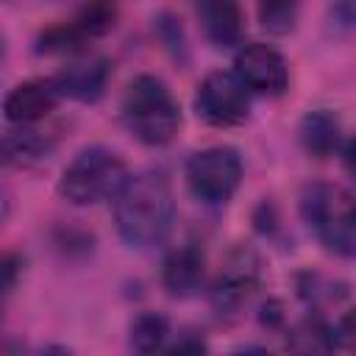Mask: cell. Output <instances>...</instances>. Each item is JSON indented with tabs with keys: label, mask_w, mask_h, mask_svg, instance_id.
Returning <instances> with one entry per match:
<instances>
[{
	"label": "cell",
	"mask_w": 356,
	"mask_h": 356,
	"mask_svg": "<svg viewBox=\"0 0 356 356\" xmlns=\"http://www.w3.org/2000/svg\"><path fill=\"white\" fill-rule=\"evenodd\" d=\"M108 75H111V64L103 56H78L53 75V83L61 97L95 103L106 92Z\"/></svg>",
	"instance_id": "cell-8"
},
{
	"label": "cell",
	"mask_w": 356,
	"mask_h": 356,
	"mask_svg": "<svg viewBox=\"0 0 356 356\" xmlns=\"http://www.w3.org/2000/svg\"><path fill=\"white\" fill-rule=\"evenodd\" d=\"M298 8H300V0H256L259 22L273 36H284L295 28Z\"/></svg>",
	"instance_id": "cell-17"
},
{
	"label": "cell",
	"mask_w": 356,
	"mask_h": 356,
	"mask_svg": "<svg viewBox=\"0 0 356 356\" xmlns=\"http://www.w3.org/2000/svg\"><path fill=\"white\" fill-rule=\"evenodd\" d=\"M175 220V200L170 181L159 170H142L128 175L125 186L114 197V222L120 236L131 248L161 245Z\"/></svg>",
	"instance_id": "cell-1"
},
{
	"label": "cell",
	"mask_w": 356,
	"mask_h": 356,
	"mask_svg": "<svg viewBox=\"0 0 356 356\" xmlns=\"http://www.w3.org/2000/svg\"><path fill=\"white\" fill-rule=\"evenodd\" d=\"M19 267H22V259H19L17 253H6V259H3V292H6V295L14 292Z\"/></svg>",
	"instance_id": "cell-19"
},
{
	"label": "cell",
	"mask_w": 356,
	"mask_h": 356,
	"mask_svg": "<svg viewBox=\"0 0 356 356\" xmlns=\"http://www.w3.org/2000/svg\"><path fill=\"white\" fill-rule=\"evenodd\" d=\"M300 142L306 147L309 156L314 159H328L331 153H337L342 147V131H339V120L325 111H309L300 122Z\"/></svg>",
	"instance_id": "cell-13"
},
{
	"label": "cell",
	"mask_w": 356,
	"mask_h": 356,
	"mask_svg": "<svg viewBox=\"0 0 356 356\" xmlns=\"http://www.w3.org/2000/svg\"><path fill=\"white\" fill-rule=\"evenodd\" d=\"M239 181H242V159L234 147L197 150L186 164L189 192L206 206L228 203L239 189Z\"/></svg>",
	"instance_id": "cell-5"
},
{
	"label": "cell",
	"mask_w": 356,
	"mask_h": 356,
	"mask_svg": "<svg viewBox=\"0 0 356 356\" xmlns=\"http://www.w3.org/2000/svg\"><path fill=\"white\" fill-rule=\"evenodd\" d=\"M331 348L353 350L356 353V309L345 312L339 317V323L331 328Z\"/></svg>",
	"instance_id": "cell-18"
},
{
	"label": "cell",
	"mask_w": 356,
	"mask_h": 356,
	"mask_svg": "<svg viewBox=\"0 0 356 356\" xmlns=\"http://www.w3.org/2000/svg\"><path fill=\"white\" fill-rule=\"evenodd\" d=\"M234 72L256 95L275 97V95H284V89L289 83V70H286L284 56L275 47L261 44V42H250L236 50Z\"/></svg>",
	"instance_id": "cell-7"
},
{
	"label": "cell",
	"mask_w": 356,
	"mask_h": 356,
	"mask_svg": "<svg viewBox=\"0 0 356 356\" xmlns=\"http://www.w3.org/2000/svg\"><path fill=\"white\" fill-rule=\"evenodd\" d=\"M203 275H206V259H203V250L195 245L175 248L161 264V281L167 292L175 298L195 295L203 284Z\"/></svg>",
	"instance_id": "cell-11"
},
{
	"label": "cell",
	"mask_w": 356,
	"mask_h": 356,
	"mask_svg": "<svg viewBox=\"0 0 356 356\" xmlns=\"http://www.w3.org/2000/svg\"><path fill=\"white\" fill-rule=\"evenodd\" d=\"M342 164H345L348 175L356 181V136H353V139H348V142L342 145Z\"/></svg>",
	"instance_id": "cell-21"
},
{
	"label": "cell",
	"mask_w": 356,
	"mask_h": 356,
	"mask_svg": "<svg viewBox=\"0 0 356 356\" xmlns=\"http://www.w3.org/2000/svg\"><path fill=\"white\" fill-rule=\"evenodd\" d=\"M61 100L53 78H36V81H25L19 86H14L6 100H3V111H6V120L14 122V125H33L39 120H44L56 103Z\"/></svg>",
	"instance_id": "cell-10"
},
{
	"label": "cell",
	"mask_w": 356,
	"mask_h": 356,
	"mask_svg": "<svg viewBox=\"0 0 356 356\" xmlns=\"http://www.w3.org/2000/svg\"><path fill=\"white\" fill-rule=\"evenodd\" d=\"M120 117L128 134L150 147L172 142L181 128V108L167 83L156 75H136L125 86Z\"/></svg>",
	"instance_id": "cell-2"
},
{
	"label": "cell",
	"mask_w": 356,
	"mask_h": 356,
	"mask_svg": "<svg viewBox=\"0 0 356 356\" xmlns=\"http://www.w3.org/2000/svg\"><path fill=\"white\" fill-rule=\"evenodd\" d=\"M300 214L328 253L356 256V197L345 186L309 184L300 192Z\"/></svg>",
	"instance_id": "cell-3"
},
{
	"label": "cell",
	"mask_w": 356,
	"mask_h": 356,
	"mask_svg": "<svg viewBox=\"0 0 356 356\" xmlns=\"http://www.w3.org/2000/svg\"><path fill=\"white\" fill-rule=\"evenodd\" d=\"M256 286H259V261L250 253H234L211 286V303L220 312H234L256 292Z\"/></svg>",
	"instance_id": "cell-9"
},
{
	"label": "cell",
	"mask_w": 356,
	"mask_h": 356,
	"mask_svg": "<svg viewBox=\"0 0 356 356\" xmlns=\"http://www.w3.org/2000/svg\"><path fill=\"white\" fill-rule=\"evenodd\" d=\"M75 25V31L83 36V39H95V36H103L114 28L117 22V3L114 0H89L78 14L75 19H70Z\"/></svg>",
	"instance_id": "cell-15"
},
{
	"label": "cell",
	"mask_w": 356,
	"mask_h": 356,
	"mask_svg": "<svg viewBox=\"0 0 356 356\" xmlns=\"http://www.w3.org/2000/svg\"><path fill=\"white\" fill-rule=\"evenodd\" d=\"M128 181V167L120 153L108 147H86L81 150L61 172L58 192L72 206H95L100 200L117 197Z\"/></svg>",
	"instance_id": "cell-4"
},
{
	"label": "cell",
	"mask_w": 356,
	"mask_h": 356,
	"mask_svg": "<svg viewBox=\"0 0 356 356\" xmlns=\"http://www.w3.org/2000/svg\"><path fill=\"white\" fill-rule=\"evenodd\" d=\"M170 334V323L164 314L159 312H142L134 323H131V348L139 353H153L164 345Z\"/></svg>",
	"instance_id": "cell-16"
},
{
	"label": "cell",
	"mask_w": 356,
	"mask_h": 356,
	"mask_svg": "<svg viewBox=\"0 0 356 356\" xmlns=\"http://www.w3.org/2000/svg\"><path fill=\"white\" fill-rule=\"evenodd\" d=\"M195 111L214 128L239 125L250 111V89L239 81L236 72H209L197 86Z\"/></svg>",
	"instance_id": "cell-6"
},
{
	"label": "cell",
	"mask_w": 356,
	"mask_h": 356,
	"mask_svg": "<svg viewBox=\"0 0 356 356\" xmlns=\"http://www.w3.org/2000/svg\"><path fill=\"white\" fill-rule=\"evenodd\" d=\"M47 150H50L47 136H42V131H36L31 125H19L17 131H8L3 136V159H6V164H14V167L33 164Z\"/></svg>",
	"instance_id": "cell-14"
},
{
	"label": "cell",
	"mask_w": 356,
	"mask_h": 356,
	"mask_svg": "<svg viewBox=\"0 0 356 356\" xmlns=\"http://www.w3.org/2000/svg\"><path fill=\"white\" fill-rule=\"evenodd\" d=\"M197 14L203 22V31L211 44L217 47H234L242 39V8L236 0H200Z\"/></svg>",
	"instance_id": "cell-12"
},
{
	"label": "cell",
	"mask_w": 356,
	"mask_h": 356,
	"mask_svg": "<svg viewBox=\"0 0 356 356\" xmlns=\"http://www.w3.org/2000/svg\"><path fill=\"white\" fill-rule=\"evenodd\" d=\"M334 17L345 28H356V0H334Z\"/></svg>",
	"instance_id": "cell-20"
}]
</instances>
